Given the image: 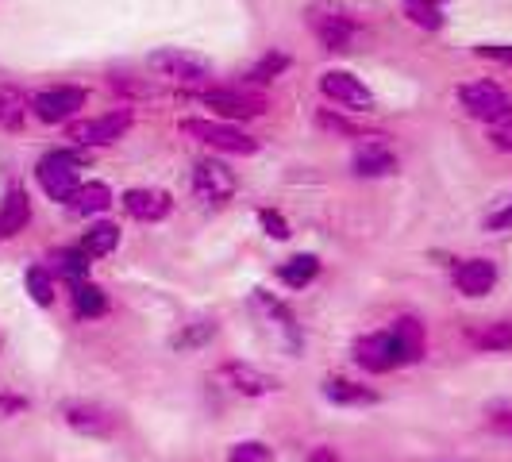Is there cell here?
Returning a JSON list of instances; mask_svg holds the SVG:
<instances>
[{"instance_id": "6da1fadb", "label": "cell", "mask_w": 512, "mask_h": 462, "mask_svg": "<svg viewBox=\"0 0 512 462\" xmlns=\"http://www.w3.org/2000/svg\"><path fill=\"white\" fill-rule=\"evenodd\" d=\"M35 181H39V189H43L51 201H66V205H70V197L81 189V158L70 151L43 154L39 166H35Z\"/></svg>"}, {"instance_id": "7a4b0ae2", "label": "cell", "mask_w": 512, "mask_h": 462, "mask_svg": "<svg viewBox=\"0 0 512 462\" xmlns=\"http://www.w3.org/2000/svg\"><path fill=\"white\" fill-rule=\"evenodd\" d=\"M181 135L205 143L212 151H228V154H255L258 139H251L247 131H239L235 124H224V120H201V116H189L181 120Z\"/></svg>"}, {"instance_id": "3957f363", "label": "cell", "mask_w": 512, "mask_h": 462, "mask_svg": "<svg viewBox=\"0 0 512 462\" xmlns=\"http://www.w3.org/2000/svg\"><path fill=\"white\" fill-rule=\"evenodd\" d=\"M147 66H151L158 77L178 81V85H197V81L212 77V62H208L205 54L181 51V47H162V51H154Z\"/></svg>"}, {"instance_id": "277c9868", "label": "cell", "mask_w": 512, "mask_h": 462, "mask_svg": "<svg viewBox=\"0 0 512 462\" xmlns=\"http://www.w3.org/2000/svg\"><path fill=\"white\" fill-rule=\"evenodd\" d=\"M459 104L466 116H474V120H482V124L501 120V116L512 108L509 93H505L501 85H493V81H470V85H462Z\"/></svg>"}, {"instance_id": "5b68a950", "label": "cell", "mask_w": 512, "mask_h": 462, "mask_svg": "<svg viewBox=\"0 0 512 462\" xmlns=\"http://www.w3.org/2000/svg\"><path fill=\"white\" fill-rule=\"evenodd\" d=\"M81 108H85V89L77 85H54L31 97V112L43 124H70Z\"/></svg>"}, {"instance_id": "8992f818", "label": "cell", "mask_w": 512, "mask_h": 462, "mask_svg": "<svg viewBox=\"0 0 512 462\" xmlns=\"http://www.w3.org/2000/svg\"><path fill=\"white\" fill-rule=\"evenodd\" d=\"M308 27H312V35L320 39L324 51H351V43L359 39V24L343 12H335V8H324V4L308 12Z\"/></svg>"}, {"instance_id": "52a82bcc", "label": "cell", "mask_w": 512, "mask_h": 462, "mask_svg": "<svg viewBox=\"0 0 512 462\" xmlns=\"http://www.w3.org/2000/svg\"><path fill=\"white\" fill-rule=\"evenodd\" d=\"M131 128V108H116V112H104V116H93V120H77L70 124V139L77 147H108L116 143L124 131Z\"/></svg>"}, {"instance_id": "ba28073f", "label": "cell", "mask_w": 512, "mask_h": 462, "mask_svg": "<svg viewBox=\"0 0 512 462\" xmlns=\"http://www.w3.org/2000/svg\"><path fill=\"white\" fill-rule=\"evenodd\" d=\"M197 101L208 104L224 120H255L266 112V97L247 93V89H205V93H197Z\"/></svg>"}, {"instance_id": "9c48e42d", "label": "cell", "mask_w": 512, "mask_h": 462, "mask_svg": "<svg viewBox=\"0 0 512 462\" xmlns=\"http://www.w3.org/2000/svg\"><path fill=\"white\" fill-rule=\"evenodd\" d=\"M320 93L339 104V108H347V112H370L374 108V93L355 74H347V70L320 74Z\"/></svg>"}, {"instance_id": "30bf717a", "label": "cell", "mask_w": 512, "mask_h": 462, "mask_svg": "<svg viewBox=\"0 0 512 462\" xmlns=\"http://www.w3.org/2000/svg\"><path fill=\"white\" fill-rule=\"evenodd\" d=\"M355 362H359L362 370H370V374H389V370L405 366L393 332H374L366 335V339H359L355 343Z\"/></svg>"}, {"instance_id": "8fae6325", "label": "cell", "mask_w": 512, "mask_h": 462, "mask_svg": "<svg viewBox=\"0 0 512 462\" xmlns=\"http://www.w3.org/2000/svg\"><path fill=\"white\" fill-rule=\"evenodd\" d=\"M193 193L201 201L224 205V201L235 197V174H231L224 162H216V158H201L197 170H193Z\"/></svg>"}, {"instance_id": "7c38bea8", "label": "cell", "mask_w": 512, "mask_h": 462, "mask_svg": "<svg viewBox=\"0 0 512 462\" xmlns=\"http://www.w3.org/2000/svg\"><path fill=\"white\" fill-rule=\"evenodd\" d=\"M62 420H66V428H74L77 436L104 439L116 432V416L108 409H101V405H89V401H70L62 409Z\"/></svg>"}, {"instance_id": "4fadbf2b", "label": "cell", "mask_w": 512, "mask_h": 462, "mask_svg": "<svg viewBox=\"0 0 512 462\" xmlns=\"http://www.w3.org/2000/svg\"><path fill=\"white\" fill-rule=\"evenodd\" d=\"M220 378H224L235 393H243V397H270V393L282 389L278 378H270L266 370H258L251 362H228V366L220 370Z\"/></svg>"}, {"instance_id": "5bb4252c", "label": "cell", "mask_w": 512, "mask_h": 462, "mask_svg": "<svg viewBox=\"0 0 512 462\" xmlns=\"http://www.w3.org/2000/svg\"><path fill=\"white\" fill-rule=\"evenodd\" d=\"M124 208H128V216H135V220H143V224H154V220L170 216V208H174V197H170L166 189L135 185V189H128V193H124Z\"/></svg>"}, {"instance_id": "9a60e30c", "label": "cell", "mask_w": 512, "mask_h": 462, "mask_svg": "<svg viewBox=\"0 0 512 462\" xmlns=\"http://www.w3.org/2000/svg\"><path fill=\"white\" fill-rule=\"evenodd\" d=\"M493 285H497V262L466 258V262L455 266V289H459L462 297H486Z\"/></svg>"}, {"instance_id": "2e32d148", "label": "cell", "mask_w": 512, "mask_h": 462, "mask_svg": "<svg viewBox=\"0 0 512 462\" xmlns=\"http://www.w3.org/2000/svg\"><path fill=\"white\" fill-rule=\"evenodd\" d=\"M355 174L359 178H385V174H393L397 170V158L393 151L382 143V135H374V139H366L359 151H355Z\"/></svg>"}, {"instance_id": "e0dca14e", "label": "cell", "mask_w": 512, "mask_h": 462, "mask_svg": "<svg viewBox=\"0 0 512 462\" xmlns=\"http://www.w3.org/2000/svg\"><path fill=\"white\" fill-rule=\"evenodd\" d=\"M320 389H324V397H328L332 405H347V409H366V405H378V389L351 382V378H328Z\"/></svg>"}, {"instance_id": "ac0fdd59", "label": "cell", "mask_w": 512, "mask_h": 462, "mask_svg": "<svg viewBox=\"0 0 512 462\" xmlns=\"http://www.w3.org/2000/svg\"><path fill=\"white\" fill-rule=\"evenodd\" d=\"M31 224V201L20 185H12L4 193V205H0V239H12Z\"/></svg>"}, {"instance_id": "d6986e66", "label": "cell", "mask_w": 512, "mask_h": 462, "mask_svg": "<svg viewBox=\"0 0 512 462\" xmlns=\"http://www.w3.org/2000/svg\"><path fill=\"white\" fill-rule=\"evenodd\" d=\"M120 247V228L116 224H108V220H101V224H89V231L81 235V243H77V251L89 258H104L112 255Z\"/></svg>"}, {"instance_id": "ffe728a7", "label": "cell", "mask_w": 512, "mask_h": 462, "mask_svg": "<svg viewBox=\"0 0 512 462\" xmlns=\"http://www.w3.org/2000/svg\"><path fill=\"white\" fill-rule=\"evenodd\" d=\"M393 339H397V347H401V359H405V366L409 362H420V355H424V324L416 320V316H401L393 328Z\"/></svg>"}, {"instance_id": "44dd1931", "label": "cell", "mask_w": 512, "mask_h": 462, "mask_svg": "<svg viewBox=\"0 0 512 462\" xmlns=\"http://www.w3.org/2000/svg\"><path fill=\"white\" fill-rule=\"evenodd\" d=\"M278 278H282V285H289V289H305V285H312L320 278V258L316 255L285 258L282 266H278Z\"/></svg>"}, {"instance_id": "7402d4cb", "label": "cell", "mask_w": 512, "mask_h": 462, "mask_svg": "<svg viewBox=\"0 0 512 462\" xmlns=\"http://www.w3.org/2000/svg\"><path fill=\"white\" fill-rule=\"evenodd\" d=\"M108 205H112V189L101 181H89V185L81 181V189L70 197V212H77V216H101Z\"/></svg>"}, {"instance_id": "603a6c76", "label": "cell", "mask_w": 512, "mask_h": 462, "mask_svg": "<svg viewBox=\"0 0 512 462\" xmlns=\"http://www.w3.org/2000/svg\"><path fill=\"white\" fill-rule=\"evenodd\" d=\"M255 301H258V308H262V312H266V316H270V320H274V324H278V328L285 332V339H289V351H297V347H301V332H297V320H293V312H289L282 301H274L270 293H262V289L255 293Z\"/></svg>"}, {"instance_id": "cb8c5ba5", "label": "cell", "mask_w": 512, "mask_h": 462, "mask_svg": "<svg viewBox=\"0 0 512 462\" xmlns=\"http://www.w3.org/2000/svg\"><path fill=\"white\" fill-rule=\"evenodd\" d=\"M74 312L81 320H101L104 312H108V293L93 282L74 285Z\"/></svg>"}, {"instance_id": "d4e9b609", "label": "cell", "mask_w": 512, "mask_h": 462, "mask_svg": "<svg viewBox=\"0 0 512 462\" xmlns=\"http://www.w3.org/2000/svg\"><path fill=\"white\" fill-rule=\"evenodd\" d=\"M212 339H216V320H193V324H185V328L170 339V347L181 351V355H189V351H201Z\"/></svg>"}, {"instance_id": "484cf974", "label": "cell", "mask_w": 512, "mask_h": 462, "mask_svg": "<svg viewBox=\"0 0 512 462\" xmlns=\"http://www.w3.org/2000/svg\"><path fill=\"white\" fill-rule=\"evenodd\" d=\"M470 343L478 351H512V324L509 320H493L486 328L470 332Z\"/></svg>"}, {"instance_id": "4316f807", "label": "cell", "mask_w": 512, "mask_h": 462, "mask_svg": "<svg viewBox=\"0 0 512 462\" xmlns=\"http://www.w3.org/2000/svg\"><path fill=\"white\" fill-rule=\"evenodd\" d=\"M54 270H58V278H66L70 285H81L89 282V255H81V251H58L54 255Z\"/></svg>"}, {"instance_id": "83f0119b", "label": "cell", "mask_w": 512, "mask_h": 462, "mask_svg": "<svg viewBox=\"0 0 512 462\" xmlns=\"http://www.w3.org/2000/svg\"><path fill=\"white\" fill-rule=\"evenodd\" d=\"M24 112H27L24 93H20V89H12V85H0V124H4V128H20Z\"/></svg>"}, {"instance_id": "f1b7e54d", "label": "cell", "mask_w": 512, "mask_h": 462, "mask_svg": "<svg viewBox=\"0 0 512 462\" xmlns=\"http://www.w3.org/2000/svg\"><path fill=\"white\" fill-rule=\"evenodd\" d=\"M24 289H27V297L35 301V305H51L54 301V282H51V274L43 270V266H31L24 274Z\"/></svg>"}, {"instance_id": "f546056e", "label": "cell", "mask_w": 512, "mask_h": 462, "mask_svg": "<svg viewBox=\"0 0 512 462\" xmlns=\"http://www.w3.org/2000/svg\"><path fill=\"white\" fill-rule=\"evenodd\" d=\"M405 16H409L416 27H428V31H439V27L447 24V20H443V8L428 4V0H405Z\"/></svg>"}, {"instance_id": "4dcf8cb0", "label": "cell", "mask_w": 512, "mask_h": 462, "mask_svg": "<svg viewBox=\"0 0 512 462\" xmlns=\"http://www.w3.org/2000/svg\"><path fill=\"white\" fill-rule=\"evenodd\" d=\"M285 70H289V54H282V51H270V54H262L255 62V70H251V81L255 85H266V81H274V77H282Z\"/></svg>"}, {"instance_id": "1f68e13d", "label": "cell", "mask_w": 512, "mask_h": 462, "mask_svg": "<svg viewBox=\"0 0 512 462\" xmlns=\"http://www.w3.org/2000/svg\"><path fill=\"white\" fill-rule=\"evenodd\" d=\"M228 462H274V451L266 443H258V439H243V443L231 447Z\"/></svg>"}, {"instance_id": "d6a6232c", "label": "cell", "mask_w": 512, "mask_h": 462, "mask_svg": "<svg viewBox=\"0 0 512 462\" xmlns=\"http://www.w3.org/2000/svg\"><path fill=\"white\" fill-rule=\"evenodd\" d=\"M258 224H262V231L270 235V239H289L293 231H289V220H285L282 212H274V208H262L258 212Z\"/></svg>"}, {"instance_id": "836d02e7", "label": "cell", "mask_w": 512, "mask_h": 462, "mask_svg": "<svg viewBox=\"0 0 512 462\" xmlns=\"http://www.w3.org/2000/svg\"><path fill=\"white\" fill-rule=\"evenodd\" d=\"M489 143H493L497 151L512 154V108L501 116V120H493V124H489Z\"/></svg>"}, {"instance_id": "e575fe53", "label": "cell", "mask_w": 512, "mask_h": 462, "mask_svg": "<svg viewBox=\"0 0 512 462\" xmlns=\"http://www.w3.org/2000/svg\"><path fill=\"white\" fill-rule=\"evenodd\" d=\"M324 131H335V135H355V139H374V135H366L362 128H355L351 120H343V116H332V112H320V120H316Z\"/></svg>"}, {"instance_id": "d590c367", "label": "cell", "mask_w": 512, "mask_h": 462, "mask_svg": "<svg viewBox=\"0 0 512 462\" xmlns=\"http://www.w3.org/2000/svg\"><path fill=\"white\" fill-rule=\"evenodd\" d=\"M486 231H512V197H505L501 205L486 216Z\"/></svg>"}, {"instance_id": "8d00e7d4", "label": "cell", "mask_w": 512, "mask_h": 462, "mask_svg": "<svg viewBox=\"0 0 512 462\" xmlns=\"http://www.w3.org/2000/svg\"><path fill=\"white\" fill-rule=\"evenodd\" d=\"M478 58H489V62L512 66V47L509 43H482V47H478Z\"/></svg>"}, {"instance_id": "74e56055", "label": "cell", "mask_w": 512, "mask_h": 462, "mask_svg": "<svg viewBox=\"0 0 512 462\" xmlns=\"http://www.w3.org/2000/svg\"><path fill=\"white\" fill-rule=\"evenodd\" d=\"M489 428L501 432V436H512V412H493L489 416Z\"/></svg>"}, {"instance_id": "f35d334b", "label": "cell", "mask_w": 512, "mask_h": 462, "mask_svg": "<svg viewBox=\"0 0 512 462\" xmlns=\"http://www.w3.org/2000/svg\"><path fill=\"white\" fill-rule=\"evenodd\" d=\"M428 4H436V8H443V4H447V0H428Z\"/></svg>"}]
</instances>
